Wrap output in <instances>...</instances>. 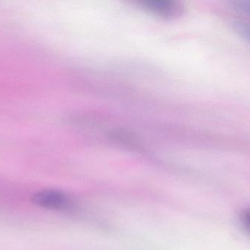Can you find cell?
<instances>
[{"label": "cell", "mask_w": 250, "mask_h": 250, "mask_svg": "<svg viewBox=\"0 0 250 250\" xmlns=\"http://www.w3.org/2000/svg\"><path fill=\"white\" fill-rule=\"evenodd\" d=\"M235 30L240 36H242L246 40L249 41V28L247 24L243 22H237L235 24Z\"/></svg>", "instance_id": "3"}, {"label": "cell", "mask_w": 250, "mask_h": 250, "mask_svg": "<svg viewBox=\"0 0 250 250\" xmlns=\"http://www.w3.org/2000/svg\"><path fill=\"white\" fill-rule=\"evenodd\" d=\"M142 5L150 12L165 17H172L179 12V6L176 2L167 0L144 1Z\"/></svg>", "instance_id": "2"}, {"label": "cell", "mask_w": 250, "mask_h": 250, "mask_svg": "<svg viewBox=\"0 0 250 250\" xmlns=\"http://www.w3.org/2000/svg\"><path fill=\"white\" fill-rule=\"evenodd\" d=\"M232 5L237 11L243 14H249L250 6H249L248 2H232Z\"/></svg>", "instance_id": "5"}, {"label": "cell", "mask_w": 250, "mask_h": 250, "mask_svg": "<svg viewBox=\"0 0 250 250\" xmlns=\"http://www.w3.org/2000/svg\"><path fill=\"white\" fill-rule=\"evenodd\" d=\"M241 225L244 227V230L249 232L250 229V212L248 209L247 210H243L241 216Z\"/></svg>", "instance_id": "4"}, {"label": "cell", "mask_w": 250, "mask_h": 250, "mask_svg": "<svg viewBox=\"0 0 250 250\" xmlns=\"http://www.w3.org/2000/svg\"><path fill=\"white\" fill-rule=\"evenodd\" d=\"M32 201L39 207L49 210H65L72 205V200L68 194L55 189L42 190L36 193Z\"/></svg>", "instance_id": "1"}]
</instances>
